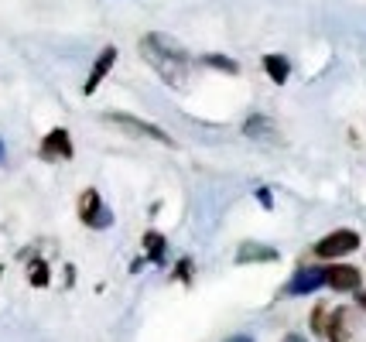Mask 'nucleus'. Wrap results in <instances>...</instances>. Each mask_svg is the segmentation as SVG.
I'll return each instance as SVG.
<instances>
[{"mask_svg": "<svg viewBox=\"0 0 366 342\" xmlns=\"http://www.w3.org/2000/svg\"><path fill=\"white\" fill-rule=\"evenodd\" d=\"M141 55H144V62L161 76V82H168L172 89H185V86H189L192 59L175 38H168V34H161V31L144 34L141 38Z\"/></svg>", "mask_w": 366, "mask_h": 342, "instance_id": "obj_1", "label": "nucleus"}, {"mask_svg": "<svg viewBox=\"0 0 366 342\" xmlns=\"http://www.w3.org/2000/svg\"><path fill=\"white\" fill-rule=\"evenodd\" d=\"M352 250H360V233L356 229H332L329 236H322L315 243V257L319 261H339V257H350Z\"/></svg>", "mask_w": 366, "mask_h": 342, "instance_id": "obj_2", "label": "nucleus"}, {"mask_svg": "<svg viewBox=\"0 0 366 342\" xmlns=\"http://www.w3.org/2000/svg\"><path fill=\"white\" fill-rule=\"evenodd\" d=\"M79 223L89 229H110L113 226V212L103 202V196L96 188H86L79 196Z\"/></svg>", "mask_w": 366, "mask_h": 342, "instance_id": "obj_3", "label": "nucleus"}, {"mask_svg": "<svg viewBox=\"0 0 366 342\" xmlns=\"http://www.w3.org/2000/svg\"><path fill=\"white\" fill-rule=\"evenodd\" d=\"M72 154H76V144H72V134L65 127L48 131L45 141L38 144V158L41 161H72Z\"/></svg>", "mask_w": 366, "mask_h": 342, "instance_id": "obj_4", "label": "nucleus"}, {"mask_svg": "<svg viewBox=\"0 0 366 342\" xmlns=\"http://www.w3.org/2000/svg\"><path fill=\"white\" fill-rule=\"evenodd\" d=\"M107 120H110L113 127H124V131H130V134H144V137H151V141H158V144H172V137L161 131L158 124L137 120V116H130V114H107Z\"/></svg>", "mask_w": 366, "mask_h": 342, "instance_id": "obj_5", "label": "nucleus"}, {"mask_svg": "<svg viewBox=\"0 0 366 342\" xmlns=\"http://www.w3.org/2000/svg\"><path fill=\"white\" fill-rule=\"evenodd\" d=\"M322 284H325V271H322V267H302V271L285 284V294H291V298L312 294V291H319Z\"/></svg>", "mask_w": 366, "mask_h": 342, "instance_id": "obj_6", "label": "nucleus"}, {"mask_svg": "<svg viewBox=\"0 0 366 342\" xmlns=\"http://www.w3.org/2000/svg\"><path fill=\"white\" fill-rule=\"evenodd\" d=\"M360 271L350 267V263H332V267H325V284L332 288V291H360Z\"/></svg>", "mask_w": 366, "mask_h": 342, "instance_id": "obj_7", "label": "nucleus"}, {"mask_svg": "<svg viewBox=\"0 0 366 342\" xmlns=\"http://www.w3.org/2000/svg\"><path fill=\"white\" fill-rule=\"evenodd\" d=\"M113 66H117V49H113V45H107V49L99 51V59L93 62V72H89V79H86V86H82V93H86V96H93L96 89H99V82L110 76Z\"/></svg>", "mask_w": 366, "mask_h": 342, "instance_id": "obj_8", "label": "nucleus"}, {"mask_svg": "<svg viewBox=\"0 0 366 342\" xmlns=\"http://www.w3.org/2000/svg\"><path fill=\"white\" fill-rule=\"evenodd\" d=\"M325 339L329 342H350L352 339V311L350 308H332L329 311Z\"/></svg>", "mask_w": 366, "mask_h": 342, "instance_id": "obj_9", "label": "nucleus"}, {"mask_svg": "<svg viewBox=\"0 0 366 342\" xmlns=\"http://www.w3.org/2000/svg\"><path fill=\"white\" fill-rule=\"evenodd\" d=\"M271 261H277V250L267 243H257V240H247L237 250V263H271Z\"/></svg>", "mask_w": 366, "mask_h": 342, "instance_id": "obj_10", "label": "nucleus"}, {"mask_svg": "<svg viewBox=\"0 0 366 342\" xmlns=\"http://www.w3.org/2000/svg\"><path fill=\"white\" fill-rule=\"evenodd\" d=\"M264 72L271 76V82L285 86L287 76H291V62H287L285 55H264Z\"/></svg>", "mask_w": 366, "mask_h": 342, "instance_id": "obj_11", "label": "nucleus"}, {"mask_svg": "<svg viewBox=\"0 0 366 342\" xmlns=\"http://www.w3.org/2000/svg\"><path fill=\"white\" fill-rule=\"evenodd\" d=\"M144 246H147V261L161 263V257H164V236L151 229V233H144Z\"/></svg>", "mask_w": 366, "mask_h": 342, "instance_id": "obj_12", "label": "nucleus"}, {"mask_svg": "<svg viewBox=\"0 0 366 342\" xmlns=\"http://www.w3.org/2000/svg\"><path fill=\"white\" fill-rule=\"evenodd\" d=\"M271 127L274 124L267 120V116H250V120H247V127H243V134H247V137H274Z\"/></svg>", "mask_w": 366, "mask_h": 342, "instance_id": "obj_13", "label": "nucleus"}, {"mask_svg": "<svg viewBox=\"0 0 366 342\" xmlns=\"http://www.w3.org/2000/svg\"><path fill=\"white\" fill-rule=\"evenodd\" d=\"M202 62L212 66V69H223V72H229V76H237L239 72V66L233 62V59H226V55H202Z\"/></svg>", "mask_w": 366, "mask_h": 342, "instance_id": "obj_14", "label": "nucleus"}, {"mask_svg": "<svg viewBox=\"0 0 366 342\" xmlns=\"http://www.w3.org/2000/svg\"><path fill=\"white\" fill-rule=\"evenodd\" d=\"M28 281L38 284V288H45L48 284V263L45 261H31V267H28Z\"/></svg>", "mask_w": 366, "mask_h": 342, "instance_id": "obj_15", "label": "nucleus"}, {"mask_svg": "<svg viewBox=\"0 0 366 342\" xmlns=\"http://www.w3.org/2000/svg\"><path fill=\"white\" fill-rule=\"evenodd\" d=\"M325 322H329V308H325V305H315V311H312V332L322 336V339H325Z\"/></svg>", "mask_w": 366, "mask_h": 342, "instance_id": "obj_16", "label": "nucleus"}, {"mask_svg": "<svg viewBox=\"0 0 366 342\" xmlns=\"http://www.w3.org/2000/svg\"><path fill=\"white\" fill-rule=\"evenodd\" d=\"M257 198H260V202L271 209V192H267V188H257Z\"/></svg>", "mask_w": 366, "mask_h": 342, "instance_id": "obj_17", "label": "nucleus"}, {"mask_svg": "<svg viewBox=\"0 0 366 342\" xmlns=\"http://www.w3.org/2000/svg\"><path fill=\"white\" fill-rule=\"evenodd\" d=\"M356 305L366 311V291H356Z\"/></svg>", "mask_w": 366, "mask_h": 342, "instance_id": "obj_18", "label": "nucleus"}, {"mask_svg": "<svg viewBox=\"0 0 366 342\" xmlns=\"http://www.w3.org/2000/svg\"><path fill=\"white\" fill-rule=\"evenodd\" d=\"M226 342H254L250 336H233V339H226Z\"/></svg>", "mask_w": 366, "mask_h": 342, "instance_id": "obj_19", "label": "nucleus"}, {"mask_svg": "<svg viewBox=\"0 0 366 342\" xmlns=\"http://www.w3.org/2000/svg\"><path fill=\"white\" fill-rule=\"evenodd\" d=\"M285 342H305V339H302V336H287Z\"/></svg>", "mask_w": 366, "mask_h": 342, "instance_id": "obj_20", "label": "nucleus"}, {"mask_svg": "<svg viewBox=\"0 0 366 342\" xmlns=\"http://www.w3.org/2000/svg\"><path fill=\"white\" fill-rule=\"evenodd\" d=\"M0 164H4V141H0Z\"/></svg>", "mask_w": 366, "mask_h": 342, "instance_id": "obj_21", "label": "nucleus"}]
</instances>
